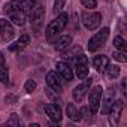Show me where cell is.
I'll use <instances>...</instances> for the list:
<instances>
[{
	"label": "cell",
	"instance_id": "1",
	"mask_svg": "<svg viewBox=\"0 0 127 127\" xmlns=\"http://www.w3.org/2000/svg\"><path fill=\"white\" fill-rule=\"evenodd\" d=\"M67 20H69V15H67L66 12H63V14H60L54 21H51V23L48 24V27H46V30H45V37H46L48 42H54L55 37L61 34V32L64 30V27H66V24H67Z\"/></svg>",
	"mask_w": 127,
	"mask_h": 127
},
{
	"label": "cell",
	"instance_id": "2",
	"mask_svg": "<svg viewBox=\"0 0 127 127\" xmlns=\"http://www.w3.org/2000/svg\"><path fill=\"white\" fill-rule=\"evenodd\" d=\"M3 11L8 14V18L11 23L17 24V26H24V23L27 20V14L21 9L20 0H11L9 3H6Z\"/></svg>",
	"mask_w": 127,
	"mask_h": 127
},
{
	"label": "cell",
	"instance_id": "3",
	"mask_svg": "<svg viewBox=\"0 0 127 127\" xmlns=\"http://www.w3.org/2000/svg\"><path fill=\"white\" fill-rule=\"evenodd\" d=\"M102 96H103V88H102L100 85H96V87H93L91 90H88V102H90L88 109H90V112H91L93 115L97 114V111H99V108H100Z\"/></svg>",
	"mask_w": 127,
	"mask_h": 127
},
{
	"label": "cell",
	"instance_id": "4",
	"mask_svg": "<svg viewBox=\"0 0 127 127\" xmlns=\"http://www.w3.org/2000/svg\"><path fill=\"white\" fill-rule=\"evenodd\" d=\"M108 36H109V29H108V27H105V29L99 30L97 33H94V34L91 36V39L88 40V49H90L91 52L97 51V49L106 42Z\"/></svg>",
	"mask_w": 127,
	"mask_h": 127
},
{
	"label": "cell",
	"instance_id": "5",
	"mask_svg": "<svg viewBox=\"0 0 127 127\" xmlns=\"http://www.w3.org/2000/svg\"><path fill=\"white\" fill-rule=\"evenodd\" d=\"M82 24L87 30H96L102 23V15L99 12H84L81 15Z\"/></svg>",
	"mask_w": 127,
	"mask_h": 127
},
{
	"label": "cell",
	"instance_id": "6",
	"mask_svg": "<svg viewBox=\"0 0 127 127\" xmlns=\"http://www.w3.org/2000/svg\"><path fill=\"white\" fill-rule=\"evenodd\" d=\"M124 109V102L121 99H114L108 112H109V120H111V124H117L118 120H120V115Z\"/></svg>",
	"mask_w": 127,
	"mask_h": 127
},
{
	"label": "cell",
	"instance_id": "7",
	"mask_svg": "<svg viewBox=\"0 0 127 127\" xmlns=\"http://www.w3.org/2000/svg\"><path fill=\"white\" fill-rule=\"evenodd\" d=\"M14 34H15V30H14V26L11 24V21L0 18V37L5 42H8L14 37Z\"/></svg>",
	"mask_w": 127,
	"mask_h": 127
},
{
	"label": "cell",
	"instance_id": "8",
	"mask_svg": "<svg viewBox=\"0 0 127 127\" xmlns=\"http://www.w3.org/2000/svg\"><path fill=\"white\" fill-rule=\"evenodd\" d=\"M90 85H91V78H84V82L82 84H79L78 87H75L73 88V100L75 102H82V99H84V96L88 93V90H90Z\"/></svg>",
	"mask_w": 127,
	"mask_h": 127
},
{
	"label": "cell",
	"instance_id": "9",
	"mask_svg": "<svg viewBox=\"0 0 127 127\" xmlns=\"http://www.w3.org/2000/svg\"><path fill=\"white\" fill-rule=\"evenodd\" d=\"M55 67H57V73L61 76V79H64V81H67V82H70V81L73 79V70H72V67L67 64V63L58 61Z\"/></svg>",
	"mask_w": 127,
	"mask_h": 127
},
{
	"label": "cell",
	"instance_id": "10",
	"mask_svg": "<svg viewBox=\"0 0 127 127\" xmlns=\"http://www.w3.org/2000/svg\"><path fill=\"white\" fill-rule=\"evenodd\" d=\"M46 84L49 85L51 90H54L55 93H60L61 91V76L55 72V70H51L46 73Z\"/></svg>",
	"mask_w": 127,
	"mask_h": 127
},
{
	"label": "cell",
	"instance_id": "11",
	"mask_svg": "<svg viewBox=\"0 0 127 127\" xmlns=\"http://www.w3.org/2000/svg\"><path fill=\"white\" fill-rule=\"evenodd\" d=\"M43 15H45L43 6L36 3V6H34V8L30 11V14H29V20H30L32 26H39V24L42 23V20H43Z\"/></svg>",
	"mask_w": 127,
	"mask_h": 127
},
{
	"label": "cell",
	"instance_id": "12",
	"mask_svg": "<svg viewBox=\"0 0 127 127\" xmlns=\"http://www.w3.org/2000/svg\"><path fill=\"white\" fill-rule=\"evenodd\" d=\"M43 109H45L46 115H48L54 123H60V120H61V109H60L58 105H55V103H48V105L43 106Z\"/></svg>",
	"mask_w": 127,
	"mask_h": 127
},
{
	"label": "cell",
	"instance_id": "13",
	"mask_svg": "<svg viewBox=\"0 0 127 127\" xmlns=\"http://www.w3.org/2000/svg\"><path fill=\"white\" fill-rule=\"evenodd\" d=\"M72 43V36L69 34H63V36H57V39L54 40V48L55 51H60L63 52L64 49H67Z\"/></svg>",
	"mask_w": 127,
	"mask_h": 127
},
{
	"label": "cell",
	"instance_id": "14",
	"mask_svg": "<svg viewBox=\"0 0 127 127\" xmlns=\"http://www.w3.org/2000/svg\"><path fill=\"white\" fill-rule=\"evenodd\" d=\"M29 43H30V36L29 34H23V36H20V39L17 42H14V43L9 45V51H21Z\"/></svg>",
	"mask_w": 127,
	"mask_h": 127
},
{
	"label": "cell",
	"instance_id": "15",
	"mask_svg": "<svg viewBox=\"0 0 127 127\" xmlns=\"http://www.w3.org/2000/svg\"><path fill=\"white\" fill-rule=\"evenodd\" d=\"M108 64H109V60H108L106 55H96V57L93 58V66H94L99 72H105V69H106Z\"/></svg>",
	"mask_w": 127,
	"mask_h": 127
},
{
	"label": "cell",
	"instance_id": "16",
	"mask_svg": "<svg viewBox=\"0 0 127 127\" xmlns=\"http://www.w3.org/2000/svg\"><path fill=\"white\" fill-rule=\"evenodd\" d=\"M66 115H67V118H70L72 121H79V120L82 118L81 114H79V111L75 108L73 103H67V106H66Z\"/></svg>",
	"mask_w": 127,
	"mask_h": 127
},
{
	"label": "cell",
	"instance_id": "17",
	"mask_svg": "<svg viewBox=\"0 0 127 127\" xmlns=\"http://www.w3.org/2000/svg\"><path fill=\"white\" fill-rule=\"evenodd\" d=\"M88 64L87 63H76V66H75V73L79 79H84L88 76Z\"/></svg>",
	"mask_w": 127,
	"mask_h": 127
},
{
	"label": "cell",
	"instance_id": "18",
	"mask_svg": "<svg viewBox=\"0 0 127 127\" xmlns=\"http://www.w3.org/2000/svg\"><path fill=\"white\" fill-rule=\"evenodd\" d=\"M105 73H106V76H108L109 79H115V78H118V75H120V67L115 66V64H108L106 69H105Z\"/></svg>",
	"mask_w": 127,
	"mask_h": 127
},
{
	"label": "cell",
	"instance_id": "19",
	"mask_svg": "<svg viewBox=\"0 0 127 127\" xmlns=\"http://www.w3.org/2000/svg\"><path fill=\"white\" fill-rule=\"evenodd\" d=\"M115 97H114V93H112V90L111 91H108L106 93V96L103 97V103H102V112H108V109H109V106H111V103H112V100H114Z\"/></svg>",
	"mask_w": 127,
	"mask_h": 127
},
{
	"label": "cell",
	"instance_id": "20",
	"mask_svg": "<svg viewBox=\"0 0 127 127\" xmlns=\"http://www.w3.org/2000/svg\"><path fill=\"white\" fill-rule=\"evenodd\" d=\"M20 5L26 14H30V11L36 6V0H20Z\"/></svg>",
	"mask_w": 127,
	"mask_h": 127
},
{
	"label": "cell",
	"instance_id": "21",
	"mask_svg": "<svg viewBox=\"0 0 127 127\" xmlns=\"http://www.w3.org/2000/svg\"><path fill=\"white\" fill-rule=\"evenodd\" d=\"M114 45H115L117 49H120V51H123V52H126V49H127V42H126L124 37H121V36H115V37H114Z\"/></svg>",
	"mask_w": 127,
	"mask_h": 127
},
{
	"label": "cell",
	"instance_id": "22",
	"mask_svg": "<svg viewBox=\"0 0 127 127\" xmlns=\"http://www.w3.org/2000/svg\"><path fill=\"white\" fill-rule=\"evenodd\" d=\"M81 52H82V48H81V46H75V48L70 49V51L64 49V51H63V57H64V58H75V57L79 55Z\"/></svg>",
	"mask_w": 127,
	"mask_h": 127
},
{
	"label": "cell",
	"instance_id": "23",
	"mask_svg": "<svg viewBox=\"0 0 127 127\" xmlns=\"http://www.w3.org/2000/svg\"><path fill=\"white\" fill-rule=\"evenodd\" d=\"M8 81H9V75H8L6 66H0V82H2V84H8Z\"/></svg>",
	"mask_w": 127,
	"mask_h": 127
},
{
	"label": "cell",
	"instance_id": "24",
	"mask_svg": "<svg viewBox=\"0 0 127 127\" xmlns=\"http://www.w3.org/2000/svg\"><path fill=\"white\" fill-rule=\"evenodd\" d=\"M112 57H114V60H117V61H120V63H126V61H127V55H126V52H123V51H115V52L112 54Z\"/></svg>",
	"mask_w": 127,
	"mask_h": 127
},
{
	"label": "cell",
	"instance_id": "25",
	"mask_svg": "<svg viewBox=\"0 0 127 127\" xmlns=\"http://www.w3.org/2000/svg\"><path fill=\"white\" fill-rule=\"evenodd\" d=\"M81 3L87 9H94L97 6V0H81Z\"/></svg>",
	"mask_w": 127,
	"mask_h": 127
},
{
	"label": "cell",
	"instance_id": "26",
	"mask_svg": "<svg viewBox=\"0 0 127 127\" xmlns=\"http://www.w3.org/2000/svg\"><path fill=\"white\" fill-rule=\"evenodd\" d=\"M66 5V0H55L54 2V11L55 12H61V9L64 8Z\"/></svg>",
	"mask_w": 127,
	"mask_h": 127
},
{
	"label": "cell",
	"instance_id": "27",
	"mask_svg": "<svg viewBox=\"0 0 127 127\" xmlns=\"http://www.w3.org/2000/svg\"><path fill=\"white\" fill-rule=\"evenodd\" d=\"M24 88H26V91H27V93H32V91H34V88H36V82H34L33 79H27V82H26Z\"/></svg>",
	"mask_w": 127,
	"mask_h": 127
},
{
	"label": "cell",
	"instance_id": "28",
	"mask_svg": "<svg viewBox=\"0 0 127 127\" xmlns=\"http://www.w3.org/2000/svg\"><path fill=\"white\" fill-rule=\"evenodd\" d=\"M79 114H81V117H84V118H90V115H93V114H90V109H88L87 106H84V108H81V111H79Z\"/></svg>",
	"mask_w": 127,
	"mask_h": 127
},
{
	"label": "cell",
	"instance_id": "29",
	"mask_svg": "<svg viewBox=\"0 0 127 127\" xmlns=\"http://www.w3.org/2000/svg\"><path fill=\"white\" fill-rule=\"evenodd\" d=\"M0 66H6V61H5V55H3V52H0Z\"/></svg>",
	"mask_w": 127,
	"mask_h": 127
},
{
	"label": "cell",
	"instance_id": "30",
	"mask_svg": "<svg viewBox=\"0 0 127 127\" xmlns=\"http://www.w3.org/2000/svg\"><path fill=\"white\" fill-rule=\"evenodd\" d=\"M121 93L126 94V79H123V82H121Z\"/></svg>",
	"mask_w": 127,
	"mask_h": 127
},
{
	"label": "cell",
	"instance_id": "31",
	"mask_svg": "<svg viewBox=\"0 0 127 127\" xmlns=\"http://www.w3.org/2000/svg\"><path fill=\"white\" fill-rule=\"evenodd\" d=\"M108 2H112V0H108Z\"/></svg>",
	"mask_w": 127,
	"mask_h": 127
}]
</instances>
